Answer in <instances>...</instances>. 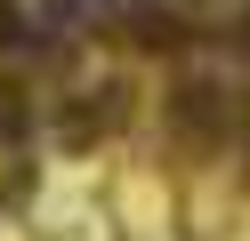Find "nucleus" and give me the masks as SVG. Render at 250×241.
I'll use <instances>...</instances> for the list:
<instances>
[{
	"label": "nucleus",
	"mask_w": 250,
	"mask_h": 241,
	"mask_svg": "<svg viewBox=\"0 0 250 241\" xmlns=\"http://www.w3.org/2000/svg\"><path fill=\"white\" fill-rule=\"evenodd\" d=\"M169 112H178V129H186V137H218V129L234 121V96L218 89V80H178Z\"/></svg>",
	"instance_id": "obj_1"
},
{
	"label": "nucleus",
	"mask_w": 250,
	"mask_h": 241,
	"mask_svg": "<svg viewBox=\"0 0 250 241\" xmlns=\"http://www.w3.org/2000/svg\"><path fill=\"white\" fill-rule=\"evenodd\" d=\"M41 16H49L57 32H97V24H113L121 16V0H33Z\"/></svg>",
	"instance_id": "obj_2"
},
{
	"label": "nucleus",
	"mask_w": 250,
	"mask_h": 241,
	"mask_svg": "<svg viewBox=\"0 0 250 241\" xmlns=\"http://www.w3.org/2000/svg\"><path fill=\"white\" fill-rule=\"evenodd\" d=\"M17 129H24V96L0 80V137H17Z\"/></svg>",
	"instance_id": "obj_3"
}]
</instances>
